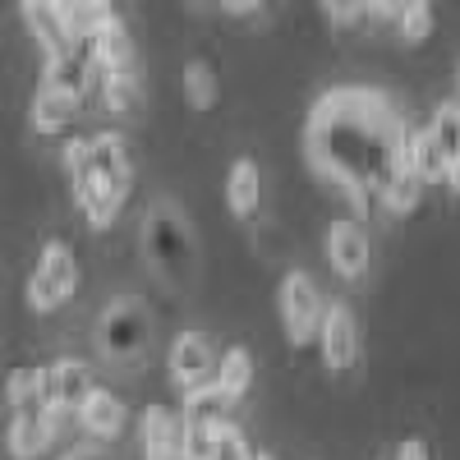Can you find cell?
Wrapping results in <instances>:
<instances>
[{"label":"cell","mask_w":460,"mask_h":460,"mask_svg":"<svg viewBox=\"0 0 460 460\" xmlns=\"http://www.w3.org/2000/svg\"><path fill=\"white\" fill-rule=\"evenodd\" d=\"M93 84L102 93V106L111 115H125L138 106V69H97Z\"/></svg>","instance_id":"cell-19"},{"label":"cell","mask_w":460,"mask_h":460,"mask_svg":"<svg viewBox=\"0 0 460 460\" xmlns=\"http://www.w3.org/2000/svg\"><path fill=\"white\" fill-rule=\"evenodd\" d=\"M93 56H88V47L74 37L69 47H60V51H51L47 56V74H42V88H56V93H69V97H84L88 88H93Z\"/></svg>","instance_id":"cell-12"},{"label":"cell","mask_w":460,"mask_h":460,"mask_svg":"<svg viewBox=\"0 0 460 460\" xmlns=\"http://www.w3.org/2000/svg\"><path fill=\"white\" fill-rule=\"evenodd\" d=\"M392 460H429V442H419V438H405L396 451H392Z\"/></svg>","instance_id":"cell-28"},{"label":"cell","mask_w":460,"mask_h":460,"mask_svg":"<svg viewBox=\"0 0 460 460\" xmlns=\"http://www.w3.org/2000/svg\"><path fill=\"white\" fill-rule=\"evenodd\" d=\"M74 290H79V258H74L60 240H51L37 253V267L28 277V309L32 314H56L74 299Z\"/></svg>","instance_id":"cell-5"},{"label":"cell","mask_w":460,"mask_h":460,"mask_svg":"<svg viewBox=\"0 0 460 460\" xmlns=\"http://www.w3.org/2000/svg\"><path fill=\"white\" fill-rule=\"evenodd\" d=\"M88 5H93V10H111V5H115V0H88Z\"/></svg>","instance_id":"cell-31"},{"label":"cell","mask_w":460,"mask_h":460,"mask_svg":"<svg viewBox=\"0 0 460 460\" xmlns=\"http://www.w3.org/2000/svg\"><path fill=\"white\" fill-rule=\"evenodd\" d=\"M208 460H253V447L240 429H230V424H217L212 433V447H208Z\"/></svg>","instance_id":"cell-25"},{"label":"cell","mask_w":460,"mask_h":460,"mask_svg":"<svg viewBox=\"0 0 460 460\" xmlns=\"http://www.w3.org/2000/svg\"><path fill=\"white\" fill-rule=\"evenodd\" d=\"M377 199H382V208H387V212L405 217V212L419 208V199H424V180H419L414 171H392L387 184L377 189Z\"/></svg>","instance_id":"cell-21"},{"label":"cell","mask_w":460,"mask_h":460,"mask_svg":"<svg viewBox=\"0 0 460 460\" xmlns=\"http://www.w3.org/2000/svg\"><path fill=\"white\" fill-rule=\"evenodd\" d=\"M226 10H235V14H249V10H262L267 0H221Z\"/></svg>","instance_id":"cell-29"},{"label":"cell","mask_w":460,"mask_h":460,"mask_svg":"<svg viewBox=\"0 0 460 460\" xmlns=\"http://www.w3.org/2000/svg\"><path fill=\"white\" fill-rule=\"evenodd\" d=\"M97 387V377H93V368L84 364V359H56V364H47V377H42V405L51 419H60V414H74L84 405V396Z\"/></svg>","instance_id":"cell-8"},{"label":"cell","mask_w":460,"mask_h":460,"mask_svg":"<svg viewBox=\"0 0 460 460\" xmlns=\"http://www.w3.org/2000/svg\"><path fill=\"white\" fill-rule=\"evenodd\" d=\"M253 460H272V456H253Z\"/></svg>","instance_id":"cell-34"},{"label":"cell","mask_w":460,"mask_h":460,"mask_svg":"<svg viewBox=\"0 0 460 460\" xmlns=\"http://www.w3.org/2000/svg\"><path fill=\"white\" fill-rule=\"evenodd\" d=\"M323 249H327V262L345 281H359L373 262V244H368V230L359 221H332L327 235H323Z\"/></svg>","instance_id":"cell-10"},{"label":"cell","mask_w":460,"mask_h":460,"mask_svg":"<svg viewBox=\"0 0 460 460\" xmlns=\"http://www.w3.org/2000/svg\"><path fill=\"white\" fill-rule=\"evenodd\" d=\"M217 341L208 336V332H180L175 341H171V355H166V373H171V382L180 392H189V387H203V382H212V373H217Z\"/></svg>","instance_id":"cell-7"},{"label":"cell","mask_w":460,"mask_h":460,"mask_svg":"<svg viewBox=\"0 0 460 460\" xmlns=\"http://www.w3.org/2000/svg\"><path fill=\"white\" fill-rule=\"evenodd\" d=\"M184 97H189V106H194V111H212L217 106L221 84H217V74L203 60H194V65L184 69Z\"/></svg>","instance_id":"cell-23"},{"label":"cell","mask_w":460,"mask_h":460,"mask_svg":"<svg viewBox=\"0 0 460 460\" xmlns=\"http://www.w3.org/2000/svg\"><path fill=\"white\" fill-rule=\"evenodd\" d=\"M323 10L341 23H350V19H364L373 10V0H323Z\"/></svg>","instance_id":"cell-27"},{"label":"cell","mask_w":460,"mask_h":460,"mask_svg":"<svg viewBox=\"0 0 460 460\" xmlns=\"http://www.w3.org/2000/svg\"><path fill=\"white\" fill-rule=\"evenodd\" d=\"M69 189L74 203L84 208L93 230H106L120 217L129 189H134V152L120 134H93L88 152L69 166Z\"/></svg>","instance_id":"cell-2"},{"label":"cell","mask_w":460,"mask_h":460,"mask_svg":"<svg viewBox=\"0 0 460 460\" xmlns=\"http://www.w3.org/2000/svg\"><path fill=\"white\" fill-rule=\"evenodd\" d=\"M258 199H262L258 162L253 157H235V162H230V175H226V208L235 212V217H253L258 212Z\"/></svg>","instance_id":"cell-17"},{"label":"cell","mask_w":460,"mask_h":460,"mask_svg":"<svg viewBox=\"0 0 460 460\" xmlns=\"http://www.w3.org/2000/svg\"><path fill=\"white\" fill-rule=\"evenodd\" d=\"M447 184H451V189H456V194H460V157H456V162L447 166Z\"/></svg>","instance_id":"cell-30"},{"label":"cell","mask_w":460,"mask_h":460,"mask_svg":"<svg viewBox=\"0 0 460 460\" xmlns=\"http://www.w3.org/2000/svg\"><path fill=\"white\" fill-rule=\"evenodd\" d=\"M42 377H47L42 364H19V368H10V373H5V401H10V410H28V405L42 401Z\"/></svg>","instance_id":"cell-22"},{"label":"cell","mask_w":460,"mask_h":460,"mask_svg":"<svg viewBox=\"0 0 460 460\" xmlns=\"http://www.w3.org/2000/svg\"><path fill=\"white\" fill-rule=\"evenodd\" d=\"M79 42L88 47L93 69H134V42H129V32L115 10H102Z\"/></svg>","instance_id":"cell-11"},{"label":"cell","mask_w":460,"mask_h":460,"mask_svg":"<svg viewBox=\"0 0 460 460\" xmlns=\"http://www.w3.org/2000/svg\"><path fill=\"white\" fill-rule=\"evenodd\" d=\"M433 138L442 143V152L456 162L460 157V102H451V106H438V115H433Z\"/></svg>","instance_id":"cell-26"},{"label":"cell","mask_w":460,"mask_h":460,"mask_svg":"<svg viewBox=\"0 0 460 460\" xmlns=\"http://www.w3.org/2000/svg\"><path fill=\"white\" fill-rule=\"evenodd\" d=\"M60 460H93V456H84V451H69V456H60Z\"/></svg>","instance_id":"cell-32"},{"label":"cell","mask_w":460,"mask_h":460,"mask_svg":"<svg viewBox=\"0 0 460 460\" xmlns=\"http://www.w3.org/2000/svg\"><path fill=\"white\" fill-rule=\"evenodd\" d=\"M392 23L401 32V42H424V37L433 32V0H410Z\"/></svg>","instance_id":"cell-24"},{"label":"cell","mask_w":460,"mask_h":460,"mask_svg":"<svg viewBox=\"0 0 460 460\" xmlns=\"http://www.w3.org/2000/svg\"><path fill=\"white\" fill-rule=\"evenodd\" d=\"M180 438H184V424H180L175 410H166V405H147L143 410V419H138L143 460H184L180 456Z\"/></svg>","instance_id":"cell-14"},{"label":"cell","mask_w":460,"mask_h":460,"mask_svg":"<svg viewBox=\"0 0 460 460\" xmlns=\"http://www.w3.org/2000/svg\"><path fill=\"white\" fill-rule=\"evenodd\" d=\"M84 111V97H69V93H56V88H37L32 106H28V120L37 134H60L65 125L79 120Z\"/></svg>","instance_id":"cell-16"},{"label":"cell","mask_w":460,"mask_h":460,"mask_svg":"<svg viewBox=\"0 0 460 460\" xmlns=\"http://www.w3.org/2000/svg\"><path fill=\"white\" fill-rule=\"evenodd\" d=\"M405 138V115L392 106V97L368 88H336L323 93L309 111V162L323 180H332L350 203L368 208L377 189L396 171V152Z\"/></svg>","instance_id":"cell-1"},{"label":"cell","mask_w":460,"mask_h":460,"mask_svg":"<svg viewBox=\"0 0 460 460\" xmlns=\"http://www.w3.org/2000/svg\"><path fill=\"white\" fill-rule=\"evenodd\" d=\"M314 341L323 345L327 373H350V368L359 364V323H355V314H350V304H327Z\"/></svg>","instance_id":"cell-9"},{"label":"cell","mask_w":460,"mask_h":460,"mask_svg":"<svg viewBox=\"0 0 460 460\" xmlns=\"http://www.w3.org/2000/svg\"><path fill=\"white\" fill-rule=\"evenodd\" d=\"M56 438V419L42 405H28L10 414V429H5V447L14 460H37Z\"/></svg>","instance_id":"cell-13"},{"label":"cell","mask_w":460,"mask_h":460,"mask_svg":"<svg viewBox=\"0 0 460 460\" xmlns=\"http://www.w3.org/2000/svg\"><path fill=\"white\" fill-rule=\"evenodd\" d=\"M143 253L162 272L166 286H175V290L194 286V277H199V235L171 199L147 203V212H143Z\"/></svg>","instance_id":"cell-3"},{"label":"cell","mask_w":460,"mask_h":460,"mask_svg":"<svg viewBox=\"0 0 460 460\" xmlns=\"http://www.w3.org/2000/svg\"><path fill=\"white\" fill-rule=\"evenodd\" d=\"M277 309H281L286 341H290V345H309V341L318 336V323H323L327 299H323V290L314 286L309 272H286V281H281V290H277Z\"/></svg>","instance_id":"cell-6"},{"label":"cell","mask_w":460,"mask_h":460,"mask_svg":"<svg viewBox=\"0 0 460 460\" xmlns=\"http://www.w3.org/2000/svg\"><path fill=\"white\" fill-rule=\"evenodd\" d=\"M456 93H460V69H456Z\"/></svg>","instance_id":"cell-33"},{"label":"cell","mask_w":460,"mask_h":460,"mask_svg":"<svg viewBox=\"0 0 460 460\" xmlns=\"http://www.w3.org/2000/svg\"><path fill=\"white\" fill-rule=\"evenodd\" d=\"M79 414V429L88 433V438H97V442H115L125 429H129V410H125V401L120 396H111V392H102V387H93L88 396H84V405L74 410Z\"/></svg>","instance_id":"cell-15"},{"label":"cell","mask_w":460,"mask_h":460,"mask_svg":"<svg viewBox=\"0 0 460 460\" xmlns=\"http://www.w3.org/2000/svg\"><path fill=\"white\" fill-rule=\"evenodd\" d=\"M212 382H217V392L235 405L249 387H253V359H249V350L244 345H230V350L217 359V373H212Z\"/></svg>","instance_id":"cell-18"},{"label":"cell","mask_w":460,"mask_h":460,"mask_svg":"<svg viewBox=\"0 0 460 460\" xmlns=\"http://www.w3.org/2000/svg\"><path fill=\"white\" fill-rule=\"evenodd\" d=\"M226 410L230 401L217 392V382H203V387H189L184 392V424H194V429H212V424H226Z\"/></svg>","instance_id":"cell-20"},{"label":"cell","mask_w":460,"mask_h":460,"mask_svg":"<svg viewBox=\"0 0 460 460\" xmlns=\"http://www.w3.org/2000/svg\"><path fill=\"white\" fill-rule=\"evenodd\" d=\"M152 341V314L138 295H120L111 299L102 318H97V350L111 364H134Z\"/></svg>","instance_id":"cell-4"}]
</instances>
